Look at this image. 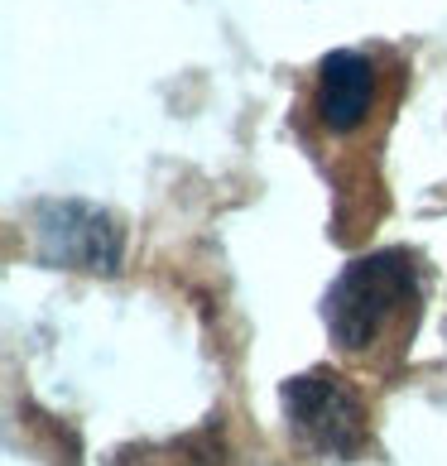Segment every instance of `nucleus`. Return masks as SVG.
<instances>
[{
    "label": "nucleus",
    "instance_id": "nucleus-1",
    "mask_svg": "<svg viewBox=\"0 0 447 466\" xmlns=\"http://www.w3.org/2000/svg\"><path fill=\"white\" fill-rule=\"evenodd\" d=\"M414 255L409 250H375L361 255L332 279L322 318L341 351H366L385 327L414 303Z\"/></svg>",
    "mask_w": 447,
    "mask_h": 466
},
{
    "label": "nucleus",
    "instance_id": "nucleus-2",
    "mask_svg": "<svg viewBox=\"0 0 447 466\" xmlns=\"http://www.w3.org/2000/svg\"><path fill=\"white\" fill-rule=\"evenodd\" d=\"M284 419L299 433L303 447H313L318 457H356L366 447V409H361L356 390L332 370H303L284 380L279 390Z\"/></svg>",
    "mask_w": 447,
    "mask_h": 466
},
{
    "label": "nucleus",
    "instance_id": "nucleus-3",
    "mask_svg": "<svg viewBox=\"0 0 447 466\" xmlns=\"http://www.w3.org/2000/svg\"><path fill=\"white\" fill-rule=\"evenodd\" d=\"M39 260L54 269H97L111 274L120 265V227L87 202H44L34 217Z\"/></svg>",
    "mask_w": 447,
    "mask_h": 466
},
{
    "label": "nucleus",
    "instance_id": "nucleus-4",
    "mask_svg": "<svg viewBox=\"0 0 447 466\" xmlns=\"http://www.w3.org/2000/svg\"><path fill=\"white\" fill-rule=\"evenodd\" d=\"M371 92H375V67L356 48H337L318 67V92L313 111L332 135H351L371 116Z\"/></svg>",
    "mask_w": 447,
    "mask_h": 466
}]
</instances>
